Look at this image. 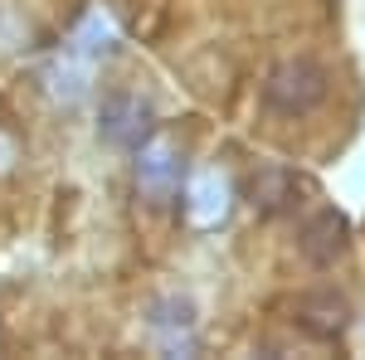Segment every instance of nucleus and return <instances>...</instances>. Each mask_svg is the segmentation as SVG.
Returning a JSON list of instances; mask_svg holds the SVG:
<instances>
[{
	"label": "nucleus",
	"mask_w": 365,
	"mask_h": 360,
	"mask_svg": "<svg viewBox=\"0 0 365 360\" xmlns=\"http://www.w3.org/2000/svg\"><path fill=\"white\" fill-rule=\"evenodd\" d=\"M327 88H331V78H327L322 63H312V58H287V63H278V68L263 78V103L273 112H282V117H302V112H312L327 98Z\"/></svg>",
	"instance_id": "obj_1"
},
{
	"label": "nucleus",
	"mask_w": 365,
	"mask_h": 360,
	"mask_svg": "<svg viewBox=\"0 0 365 360\" xmlns=\"http://www.w3.org/2000/svg\"><path fill=\"white\" fill-rule=\"evenodd\" d=\"M103 137L113 146L141 151V141L151 137V103L137 93H113L108 108H103Z\"/></svg>",
	"instance_id": "obj_2"
},
{
	"label": "nucleus",
	"mask_w": 365,
	"mask_h": 360,
	"mask_svg": "<svg viewBox=\"0 0 365 360\" xmlns=\"http://www.w3.org/2000/svg\"><path fill=\"white\" fill-rule=\"evenodd\" d=\"M292 322H297L307 336H317V341H336V336L351 326V302H346L341 292H331V287H322V292L297 297Z\"/></svg>",
	"instance_id": "obj_3"
},
{
	"label": "nucleus",
	"mask_w": 365,
	"mask_h": 360,
	"mask_svg": "<svg viewBox=\"0 0 365 360\" xmlns=\"http://www.w3.org/2000/svg\"><path fill=\"white\" fill-rule=\"evenodd\" d=\"M346 239H351V224L341 210H317L307 224H302V239H297V249L307 263L317 268H327V263H336L341 253H346Z\"/></svg>",
	"instance_id": "obj_4"
},
{
	"label": "nucleus",
	"mask_w": 365,
	"mask_h": 360,
	"mask_svg": "<svg viewBox=\"0 0 365 360\" xmlns=\"http://www.w3.org/2000/svg\"><path fill=\"white\" fill-rule=\"evenodd\" d=\"M137 180H141V195H146L151 205H166L170 195L180 190V161H175L170 141H151V146L141 151Z\"/></svg>",
	"instance_id": "obj_5"
},
{
	"label": "nucleus",
	"mask_w": 365,
	"mask_h": 360,
	"mask_svg": "<svg viewBox=\"0 0 365 360\" xmlns=\"http://www.w3.org/2000/svg\"><path fill=\"white\" fill-rule=\"evenodd\" d=\"M297 175L292 170H282V166H263L258 175H253V185H249V200H253V210L258 215H282V210H292L297 205Z\"/></svg>",
	"instance_id": "obj_6"
}]
</instances>
